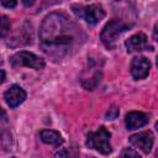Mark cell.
Returning <instances> with one entry per match:
<instances>
[{
    "label": "cell",
    "mask_w": 158,
    "mask_h": 158,
    "mask_svg": "<svg viewBox=\"0 0 158 158\" xmlns=\"http://www.w3.org/2000/svg\"><path fill=\"white\" fill-rule=\"evenodd\" d=\"M74 12L83 17L88 23L95 25L105 17V11L100 4H90L88 6H79L78 10L74 9Z\"/></svg>",
    "instance_id": "5b68a950"
},
{
    "label": "cell",
    "mask_w": 158,
    "mask_h": 158,
    "mask_svg": "<svg viewBox=\"0 0 158 158\" xmlns=\"http://www.w3.org/2000/svg\"><path fill=\"white\" fill-rule=\"evenodd\" d=\"M73 30L74 26L63 14L54 12L44 17L40 28V37L47 46H64L74 41Z\"/></svg>",
    "instance_id": "6da1fadb"
},
{
    "label": "cell",
    "mask_w": 158,
    "mask_h": 158,
    "mask_svg": "<svg viewBox=\"0 0 158 158\" xmlns=\"http://www.w3.org/2000/svg\"><path fill=\"white\" fill-rule=\"evenodd\" d=\"M121 156H122V157H138V158H139V154H138L137 152H135V151H132V149H128V148H125V149L122 151Z\"/></svg>",
    "instance_id": "5bb4252c"
},
{
    "label": "cell",
    "mask_w": 158,
    "mask_h": 158,
    "mask_svg": "<svg viewBox=\"0 0 158 158\" xmlns=\"http://www.w3.org/2000/svg\"><path fill=\"white\" fill-rule=\"evenodd\" d=\"M40 137L44 143H48V144L59 146L63 143V137L60 136V133L53 130H42L40 132Z\"/></svg>",
    "instance_id": "8fae6325"
},
{
    "label": "cell",
    "mask_w": 158,
    "mask_h": 158,
    "mask_svg": "<svg viewBox=\"0 0 158 158\" xmlns=\"http://www.w3.org/2000/svg\"><path fill=\"white\" fill-rule=\"evenodd\" d=\"M10 30V21L6 16H0V37H5Z\"/></svg>",
    "instance_id": "7c38bea8"
},
{
    "label": "cell",
    "mask_w": 158,
    "mask_h": 158,
    "mask_svg": "<svg viewBox=\"0 0 158 158\" xmlns=\"http://www.w3.org/2000/svg\"><path fill=\"white\" fill-rule=\"evenodd\" d=\"M26 99V93L20 85H12L5 91V101L10 107H17Z\"/></svg>",
    "instance_id": "ba28073f"
},
{
    "label": "cell",
    "mask_w": 158,
    "mask_h": 158,
    "mask_svg": "<svg viewBox=\"0 0 158 158\" xmlns=\"http://www.w3.org/2000/svg\"><path fill=\"white\" fill-rule=\"evenodd\" d=\"M118 116V109L116 106H112L111 109H109V111L106 112V117L107 120H115Z\"/></svg>",
    "instance_id": "4fadbf2b"
},
{
    "label": "cell",
    "mask_w": 158,
    "mask_h": 158,
    "mask_svg": "<svg viewBox=\"0 0 158 158\" xmlns=\"http://www.w3.org/2000/svg\"><path fill=\"white\" fill-rule=\"evenodd\" d=\"M131 26L132 25H128V23H126L121 20H111L102 28V32H101V36H100L102 43L110 49L114 48L116 46V41L118 40V37L125 31H127Z\"/></svg>",
    "instance_id": "7a4b0ae2"
},
{
    "label": "cell",
    "mask_w": 158,
    "mask_h": 158,
    "mask_svg": "<svg viewBox=\"0 0 158 158\" xmlns=\"http://www.w3.org/2000/svg\"><path fill=\"white\" fill-rule=\"evenodd\" d=\"M22 2L25 6H31V5H33L35 0H22Z\"/></svg>",
    "instance_id": "ac0fdd59"
},
{
    "label": "cell",
    "mask_w": 158,
    "mask_h": 158,
    "mask_svg": "<svg viewBox=\"0 0 158 158\" xmlns=\"http://www.w3.org/2000/svg\"><path fill=\"white\" fill-rule=\"evenodd\" d=\"M151 69V62L146 57H136L131 63V74L135 79H144Z\"/></svg>",
    "instance_id": "52a82bcc"
},
{
    "label": "cell",
    "mask_w": 158,
    "mask_h": 158,
    "mask_svg": "<svg viewBox=\"0 0 158 158\" xmlns=\"http://www.w3.org/2000/svg\"><path fill=\"white\" fill-rule=\"evenodd\" d=\"M60 156H68V153L67 152H58V153H56V157H60Z\"/></svg>",
    "instance_id": "d6986e66"
},
{
    "label": "cell",
    "mask_w": 158,
    "mask_h": 158,
    "mask_svg": "<svg viewBox=\"0 0 158 158\" xmlns=\"http://www.w3.org/2000/svg\"><path fill=\"white\" fill-rule=\"evenodd\" d=\"M5 80V72L2 69H0V84H2Z\"/></svg>",
    "instance_id": "e0dca14e"
},
{
    "label": "cell",
    "mask_w": 158,
    "mask_h": 158,
    "mask_svg": "<svg viewBox=\"0 0 158 158\" xmlns=\"http://www.w3.org/2000/svg\"><path fill=\"white\" fill-rule=\"evenodd\" d=\"M0 2H1L5 7H7V9H12V7L16 6L17 0H0Z\"/></svg>",
    "instance_id": "9a60e30c"
},
{
    "label": "cell",
    "mask_w": 158,
    "mask_h": 158,
    "mask_svg": "<svg viewBox=\"0 0 158 158\" xmlns=\"http://www.w3.org/2000/svg\"><path fill=\"white\" fill-rule=\"evenodd\" d=\"M86 146L102 154L111 153L110 132L105 127H100L95 132H90L86 137Z\"/></svg>",
    "instance_id": "3957f363"
},
{
    "label": "cell",
    "mask_w": 158,
    "mask_h": 158,
    "mask_svg": "<svg viewBox=\"0 0 158 158\" xmlns=\"http://www.w3.org/2000/svg\"><path fill=\"white\" fill-rule=\"evenodd\" d=\"M125 44H126L127 52H139V51H143L144 48H147L148 40L143 32H138V33L131 36L126 41Z\"/></svg>",
    "instance_id": "9c48e42d"
},
{
    "label": "cell",
    "mask_w": 158,
    "mask_h": 158,
    "mask_svg": "<svg viewBox=\"0 0 158 158\" xmlns=\"http://www.w3.org/2000/svg\"><path fill=\"white\" fill-rule=\"evenodd\" d=\"M148 122V117L146 114L139 111H131L126 115V126L128 130H136L144 126Z\"/></svg>",
    "instance_id": "30bf717a"
},
{
    "label": "cell",
    "mask_w": 158,
    "mask_h": 158,
    "mask_svg": "<svg viewBox=\"0 0 158 158\" xmlns=\"http://www.w3.org/2000/svg\"><path fill=\"white\" fill-rule=\"evenodd\" d=\"M153 142H154V137L153 133L151 131H144V132H139L136 133L133 136L130 137V143L141 149L143 153H149L152 147H153Z\"/></svg>",
    "instance_id": "8992f818"
},
{
    "label": "cell",
    "mask_w": 158,
    "mask_h": 158,
    "mask_svg": "<svg viewBox=\"0 0 158 158\" xmlns=\"http://www.w3.org/2000/svg\"><path fill=\"white\" fill-rule=\"evenodd\" d=\"M0 120H1L2 122H6V121H7V115H6V112L4 111L2 107H0Z\"/></svg>",
    "instance_id": "2e32d148"
},
{
    "label": "cell",
    "mask_w": 158,
    "mask_h": 158,
    "mask_svg": "<svg viewBox=\"0 0 158 158\" xmlns=\"http://www.w3.org/2000/svg\"><path fill=\"white\" fill-rule=\"evenodd\" d=\"M10 63L12 67H30L35 69L44 68V60L38 56H36L35 53L27 51H20L15 53L10 58Z\"/></svg>",
    "instance_id": "277c9868"
}]
</instances>
